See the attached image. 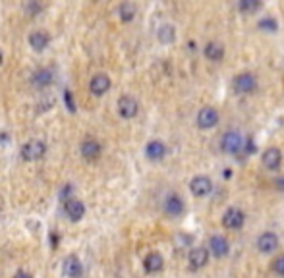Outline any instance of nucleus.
<instances>
[{"label":"nucleus","mask_w":284,"mask_h":278,"mask_svg":"<svg viewBox=\"0 0 284 278\" xmlns=\"http://www.w3.org/2000/svg\"><path fill=\"white\" fill-rule=\"evenodd\" d=\"M116 108L124 120H132L139 114V103L132 95H122L116 103Z\"/></svg>","instance_id":"nucleus-11"},{"label":"nucleus","mask_w":284,"mask_h":278,"mask_svg":"<svg viewBox=\"0 0 284 278\" xmlns=\"http://www.w3.org/2000/svg\"><path fill=\"white\" fill-rule=\"evenodd\" d=\"M12 278H33V276H31V272H27V270H16V274Z\"/></svg>","instance_id":"nucleus-30"},{"label":"nucleus","mask_w":284,"mask_h":278,"mask_svg":"<svg viewBox=\"0 0 284 278\" xmlns=\"http://www.w3.org/2000/svg\"><path fill=\"white\" fill-rule=\"evenodd\" d=\"M259 27H267V29H269V31H271V33H275V31H276V27H278V24H276V19H275V17L267 16V17H263V19L259 21Z\"/></svg>","instance_id":"nucleus-27"},{"label":"nucleus","mask_w":284,"mask_h":278,"mask_svg":"<svg viewBox=\"0 0 284 278\" xmlns=\"http://www.w3.org/2000/svg\"><path fill=\"white\" fill-rule=\"evenodd\" d=\"M27 41H29V47L35 52H43L51 44V35L47 33V31H43V29H35V31L29 33Z\"/></svg>","instance_id":"nucleus-17"},{"label":"nucleus","mask_w":284,"mask_h":278,"mask_svg":"<svg viewBox=\"0 0 284 278\" xmlns=\"http://www.w3.org/2000/svg\"><path fill=\"white\" fill-rule=\"evenodd\" d=\"M273 186H275L276 191H280V193H284V174H280V176H276L275 180H273Z\"/></svg>","instance_id":"nucleus-28"},{"label":"nucleus","mask_w":284,"mask_h":278,"mask_svg":"<svg viewBox=\"0 0 284 278\" xmlns=\"http://www.w3.org/2000/svg\"><path fill=\"white\" fill-rule=\"evenodd\" d=\"M58 243H60V236H56V232H51V245L56 247Z\"/></svg>","instance_id":"nucleus-31"},{"label":"nucleus","mask_w":284,"mask_h":278,"mask_svg":"<svg viewBox=\"0 0 284 278\" xmlns=\"http://www.w3.org/2000/svg\"><path fill=\"white\" fill-rule=\"evenodd\" d=\"M111 87H112V79L108 78V74H103V72L95 74L93 78L89 79V91H91L95 97L106 95V93L111 91Z\"/></svg>","instance_id":"nucleus-13"},{"label":"nucleus","mask_w":284,"mask_h":278,"mask_svg":"<svg viewBox=\"0 0 284 278\" xmlns=\"http://www.w3.org/2000/svg\"><path fill=\"white\" fill-rule=\"evenodd\" d=\"M271 270L275 272L276 276L284 278V253L273 259V263H271Z\"/></svg>","instance_id":"nucleus-25"},{"label":"nucleus","mask_w":284,"mask_h":278,"mask_svg":"<svg viewBox=\"0 0 284 278\" xmlns=\"http://www.w3.org/2000/svg\"><path fill=\"white\" fill-rule=\"evenodd\" d=\"M143 269H145L147 274H157V272H161L164 269V259L163 255L159 251H151L145 255V259H143Z\"/></svg>","instance_id":"nucleus-19"},{"label":"nucleus","mask_w":284,"mask_h":278,"mask_svg":"<svg viewBox=\"0 0 284 278\" xmlns=\"http://www.w3.org/2000/svg\"><path fill=\"white\" fill-rule=\"evenodd\" d=\"M261 165L265 166L271 172H276L280 166H282V151L278 147H267L261 155Z\"/></svg>","instance_id":"nucleus-14"},{"label":"nucleus","mask_w":284,"mask_h":278,"mask_svg":"<svg viewBox=\"0 0 284 278\" xmlns=\"http://www.w3.org/2000/svg\"><path fill=\"white\" fill-rule=\"evenodd\" d=\"M166 153H168V147H166V143H164L163 139H151V141H147L145 156L151 163L163 160L164 156H166Z\"/></svg>","instance_id":"nucleus-16"},{"label":"nucleus","mask_w":284,"mask_h":278,"mask_svg":"<svg viewBox=\"0 0 284 278\" xmlns=\"http://www.w3.org/2000/svg\"><path fill=\"white\" fill-rule=\"evenodd\" d=\"M157 39L161 44H172L176 41V29L170 24H163L157 29Z\"/></svg>","instance_id":"nucleus-23"},{"label":"nucleus","mask_w":284,"mask_h":278,"mask_svg":"<svg viewBox=\"0 0 284 278\" xmlns=\"http://www.w3.org/2000/svg\"><path fill=\"white\" fill-rule=\"evenodd\" d=\"M24 10H26V14L27 16H37L41 10H43V6L39 4V2H27V4H24Z\"/></svg>","instance_id":"nucleus-26"},{"label":"nucleus","mask_w":284,"mask_h":278,"mask_svg":"<svg viewBox=\"0 0 284 278\" xmlns=\"http://www.w3.org/2000/svg\"><path fill=\"white\" fill-rule=\"evenodd\" d=\"M232 87L234 93H238V95H253L259 87V79L251 72H240L238 76H234Z\"/></svg>","instance_id":"nucleus-2"},{"label":"nucleus","mask_w":284,"mask_h":278,"mask_svg":"<svg viewBox=\"0 0 284 278\" xmlns=\"http://www.w3.org/2000/svg\"><path fill=\"white\" fill-rule=\"evenodd\" d=\"M209 257H211V253H209V249L203 247V245L191 247L188 253V269L193 270V272L205 269L207 263H209Z\"/></svg>","instance_id":"nucleus-9"},{"label":"nucleus","mask_w":284,"mask_h":278,"mask_svg":"<svg viewBox=\"0 0 284 278\" xmlns=\"http://www.w3.org/2000/svg\"><path fill=\"white\" fill-rule=\"evenodd\" d=\"M261 2H257V0H240L238 4H236V8L240 10V12H246V14H253V12H257V10H261Z\"/></svg>","instance_id":"nucleus-24"},{"label":"nucleus","mask_w":284,"mask_h":278,"mask_svg":"<svg viewBox=\"0 0 284 278\" xmlns=\"http://www.w3.org/2000/svg\"><path fill=\"white\" fill-rule=\"evenodd\" d=\"M64 101L68 104V110L70 112H76V103L72 101V97H70V91H64Z\"/></svg>","instance_id":"nucleus-29"},{"label":"nucleus","mask_w":284,"mask_h":278,"mask_svg":"<svg viewBox=\"0 0 284 278\" xmlns=\"http://www.w3.org/2000/svg\"><path fill=\"white\" fill-rule=\"evenodd\" d=\"M219 147H221V151L226 153V155L240 156V155H246V153L250 151V141H248V137L242 135V131L226 130L223 135H221Z\"/></svg>","instance_id":"nucleus-1"},{"label":"nucleus","mask_w":284,"mask_h":278,"mask_svg":"<svg viewBox=\"0 0 284 278\" xmlns=\"http://www.w3.org/2000/svg\"><path fill=\"white\" fill-rule=\"evenodd\" d=\"M116 12H118V17H120L124 24H129V21H134L136 16H138V6L134 2H122Z\"/></svg>","instance_id":"nucleus-22"},{"label":"nucleus","mask_w":284,"mask_h":278,"mask_svg":"<svg viewBox=\"0 0 284 278\" xmlns=\"http://www.w3.org/2000/svg\"><path fill=\"white\" fill-rule=\"evenodd\" d=\"M64 274L68 278L83 276V263L79 261L78 255H68V257L64 259Z\"/></svg>","instance_id":"nucleus-20"},{"label":"nucleus","mask_w":284,"mask_h":278,"mask_svg":"<svg viewBox=\"0 0 284 278\" xmlns=\"http://www.w3.org/2000/svg\"><path fill=\"white\" fill-rule=\"evenodd\" d=\"M224 54H226V49H224L223 43H219V41H207L203 44V56H205L209 62H221L224 58Z\"/></svg>","instance_id":"nucleus-18"},{"label":"nucleus","mask_w":284,"mask_h":278,"mask_svg":"<svg viewBox=\"0 0 284 278\" xmlns=\"http://www.w3.org/2000/svg\"><path fill=\"white\" fill-rule=\"evenodd\" d=\"M2 62H4V52H2V49H0V66H2Z\"/></svg>","instance_id":"nucleus-32"},{"label":"nucleus","mask_w":284,"mask_h":278,"mask_svg":"<svg viewBox=\"0 0 284 278\" xmlns=\"http://www.w3.org/2000/svg\"><path fill=\"white\" fill-rule=\"evenodd\" d=\"M19 155L27 163H35V160H41L47 155V143L43 139H29L27 143L21 145L19 149Z\"/></svg>","instance_id":"nucleus-3"},{"label":"nucleus","mask_w":284,"mask_h":278,"mask_svg":"<svg viewBox=\"0 0 284 278\" xmlns=\"http://www.w3.org/2000/svg\"><path fill=\"white\" fill-rule=\"evenodd\" d=\"M221 222L226 230H242L246 224V213L240 207H228L223 213Z\"/></svg>","instance_id":"nucleus-5"},{"label":"nucleus","mask_w":284,"mask_h":278,"mask_svg":"<svg viewBox=\"0 0 284 278\" xmlns=\"http://www.w3.org/2000/svg\"><path fill=\"white\" fill-rule=\"evenodd\" d=\"M189 191L193 197L198 199H203V197H209L211 191H213V180L205 176V174H198L189 180Z\"/></svg>","instance_id":"nucleus-6"},{"label":"nucleus","mask_w":284,"mask_h":278,"mask_svg":"<svg viewBox=\"0 0 284 278\" xmlns=\"http://www.w3.org/2000/svg\"><path fill=\"white\" fill-rule=\"evenodd\" d=\"M103 153V145L95 137H85L79 143V155L85 160H97Z\"/></svg>","instance_id":"nucleus-15"},{"label":"nucleus","mask_w":284,"mask_h":278,"mask_svg":"<svg viewBox=\"0 0 284 278\" xmlns=\"http://www.w3.org/2000/svg\"><path fill=\"white\" fill-rule=\"evenodd\" d=\"M278 245H280V240H278V236H276L273 230L261 232V234L257 236V240H255V247H257V251L263 253V255L275 253L276 249H278Z\"/></svg>","instance_id":"nucleus-10"},{"label":"nucleus","mask_w":284,"mask_h":278,"mask_svg":"<svg viewBox=\"0 0 284 278\" xmlns=\"http://www.w3.org/2000/svg\"><path fill=\"white\" fill-rule=\"evenodd\" d=\"M207 249H209V253H211L215 259H224V257H228V253H230V242H228V238L224 234H213L209 238Z\"/></svg>","instance_id":"nucleus-8"},{"label":"nucleus","mask_w":284,"mask_h":278,"mask_svg":"<svg viewBox=\"0 0 284 278\" xmlns=\"http://www.w3.org/2000/svg\"><path fill=\"white\" fill-rule=\"evenodd\" d=\"M52 81H54V72L51 68L37 70L33 76H31V83L37 89H47L49 85H52Z\"/></svg>","instance_id":"nucleus-21"},{"label":"nucleus","mask_w":284,"mask_h":278,"mask_svg":"<svg viewBox=\"0 0 284 278\" xmlns=\"http://www.w3.org/2000/svg\"><path fill=\"white\" fill-rule=\"evenodd\" d=\"M219 122H221V112L215 106H203V108H199L198 116H195V124L199 130H213L219 126Z\"/></svg>","instance_id":"nucleus-4"},{"label":"nucleus","mask_w":284,"mask_h":278,"mask_svg":"<svg viewBox=\"0 0 284 278\" xmlns=\"http://www.w3.org/2000/svg\"><path fill=\"white\" fill-rule=\"evenodd\" d=\"M62 208H64V215L72 220V222H79L81 218L85 217V205L83 201L78 199V197H70L62 203Z\"/></svg>","instance_id":"nucleus-12"},{"label":"nucleus","mask_w":284,"mask_h":278,"mask_svg":"<svg viewBox=\"0 0 284 278\" xmlns=\"http://www.w3.org/2000/svg\"><path fill=\"white\" fill-rule=\"evenodd\" d=\"M163 211L166 217L180 218L182 215L186 213V201H184V197L178 195V193H168V195L164 197Z\"/></svg>","instance_id":"nucleus-7"}]
</instances>
